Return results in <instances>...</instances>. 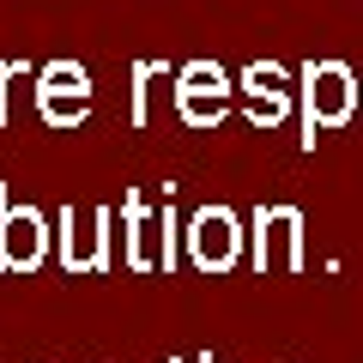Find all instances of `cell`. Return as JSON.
<instances>
[{
  "label": "cell",
  "instance_id": "cell-9",
  "mask_svg": "<svg viewBox=\"0 0 363 363\" xmlns=\"http://www.w3.org/2000/svg\"><path fill=\"white\" fill-rule=\"evenodd\" d=\"M169 91H212V97H230V91H236V79L224 73L218 61H206V55H200V61L176 67V79H169Z\"/></svg>",
  "mask_w": 363,
  "mask_h": 363
},
{
  "label": "cell",
  "instance_id": "cell-4",
  "mask_svg": "<svg viewBox=\"0 0 363 363\" xmlns=\"http://www.w3.org/2000/svg\"><path fill=\"white\" fill-rule=\"evenodd\" d=\"M37 109L49 128H79L91 116V73L79 61H49L37 73Z\"/></svg>",
  "mask_w": 363,
  "mask_h": 363
},
{
  "label": "cell",
  "instance_id": "cell-10",
  "mask_svg": "<svg viewBox=\"0 0 363 363\" xmlns=\"http://www.w3.org/2000/svg\"><path fill=\"white\" fill-rule=\"evenodd\" d=\"M169 97L188 128H224V116H230V97H212V91H169Z\"/></svg>",
  "mask_w": 363,
  "mask_h": 363
},
{
  "label": "cell",
  "instance_id": "cell-7",
  "mask_svg": "<svg viewBox=\"0 0 363 363\" xmlns=\"http://www.w3.org/2000/svg\"><path fill=\"white\" fill-rule=\"evenodd\" d=\"M121 224H128V248H121V260H128L133 272H164V212L145 206V194H128L121 200Z\"/></svg>",
  "mask_w": 363,
  "mask_h": 363
},
{
  "label": "cell",
  "instance_id": "cell-3",
  "mask_svg": "<svg viewBox=\"0 0 363 363\" xmlns=\"http://www.w3.org/2000/svg\"><path fill=\"white\" fill-rule=\"evenodd\" d=\"M255 272H303V212L255 206Z\"/></svg>",
  "mask_w": 363,
  "mask_h": 363
},
{
  "label": "cell",
  "instance_id": "cell-8",
  "mask_svg": "<svg viewBox=\"0 0 363 363\" xmlns=\"http://www.w3.org/2000/svg\"><path fill=\"white\" fill-rule=\"evenodd\" d=\"M169 61H133V109H128V121L133 128H152L157 121V97L169 91Z\"/></svg>",
  "mask_w": 363,
  "mask_h": 363
},
{
  "label": "cell",
  "instance_id": "cell-13",
  "mask_svg": "<svg viewBox=\"0 0 363 363\" xmlns=\"http://www.w3.org/2000/svg\"><path fill=\"white\" fill-rule=\"evenodd\" d=\"M18 79H25V61H0V128H6V104H13Z\"/></svg>",
  "mask_w": 363,
  "mask_h": 363
},
{
  "label": "cell",
  "instance_id": "cell-11",
  "mask_svg": "<svg viewBox=\"0 0 363 363\" xmlns=\"http://www.w3.org/2000/svg\"><path fill=\"white\" fill-rule=\"evenodd\" d=\"M236 91H242V97H272V91H291V73L279 61H248Z\"/></svg>",
  "mask_w": 363,
  "mask_h": 363
},
{
  "label": "cell",
  "instance_id": "cell-15",
  "mask_svg": "<svg viewBox=\"0 0 363 363\" xmlns=\"http://www.w3.org/2000/svg\"><path fill=\"white\" fill-rule=\"evenodd\" d=\"M169 363H176V357H169Z\"/></svg>",
  "mask_w": 363,
  "mask_h": 363
},
{
  "label": "cell",
  "instance_id": "cell-6",
  "mask_svg": "<svg viewBox=\"0 0 363 363\" xmlns=\"http://www.w3.org/2000/svg\"><path fill=\"white\" fill-rule=\"evenodd\" d=\"M109 224H116V212L109 206H91V218L79 224L73 206L61 212V267L73 272H109Z\"/></svg>",
  "mask_w": 363,
  "mask_h": 363
},
{
  "label": "cell",
  "instance_id": "cell-14",
  "mask_svg": "<svg viewBox=\"0 0 363 363\" xmlns=\"http://www.w3.org/2000/svg\"><path fill=\"white\" fill-rule=\"evenodd\" d=\"M200 363H218V357H212V351H200Z\"/></svg>",
  "mask_w": 363,
  "mask_h": 363
},
{
  "label": "cell",
  "instance_id": "cell-1",
  "mask_svg": "<svg viewBox=\"0 0 363 363\" xmlns=\"http://www.w3.org/2000/svg\"><path fill=\"white\" fill-rule=\"evenodd\" d=\"M357 73L345 61H303V152H315V133H339L357 116Z\"/></svg>",
  "mask_w": 363,
  "mask_h": 363
},
{
  "label": "cell",
  "instance_id": "cell-2",
  "mask_svg": "<svg viewBox=\"0 0 363 363\" xmlns=\"http://www.w3.org/2000/svg\"><path fill=\"white\" fill-rule=\"evenodd\" d=\"M188 260H194L200 272H230L236 260H242V218H236L230 206H218V200H212V206H200L194 218H188Z\"/></svg>",
  "mask_w": 363,
  "mask_h": 363
},
{
  "label": "cell",
  "instance_id": "cell-5",
  "mask_svg": "<svg viewBox=\"0 0 363 363\" xmlns=\"http://www.w3.org/2000/svg\"><path fill=\"white\" fill-rule=\"evenodd\" d=\"M49 255V218L37 206H13L0 188V272H30Z\"/></svg>",
  "mask_w": 363,
  "mask_h": 363
},
{
  "label": "cell",
  "instance_id": "cell-12",
  "mask_svg": "<svg viewBox=\"0 0 363 363\" xmlns=\"http://www.w3.org/2000/svg\"><path fill=\"white\" fill-rule=\"evenodd\" d=\"M291 116V91H272V97H248V121L255 128H279Z\"/></svg>",
  "mask_w": 363,
  "mask_h": 363
}]
</instances>
